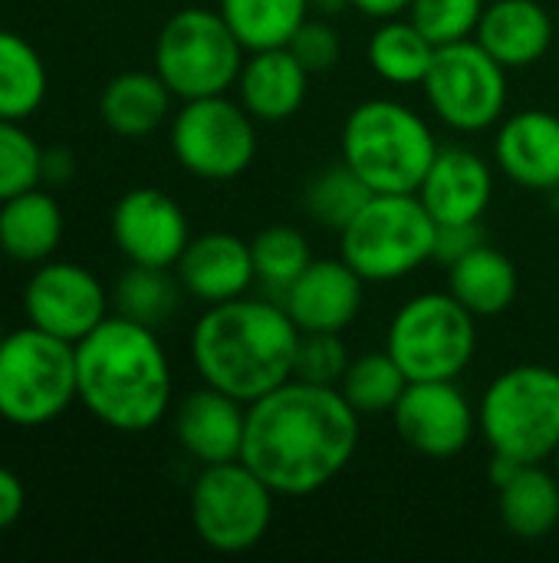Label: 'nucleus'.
I'll list each match as a JSON object with an SVG mask.
<instances>
[{
  "label": "nucleus",
  "mask_w": 559,
  "mask_h": 563,
  "mask_svg": "<svg viewBox=\"0 0 559 563\" xmlns=\"http://www.w3.org/2000/svg\"><path fill=\"white\" fill-rule=\"evenodd\" d=\"M359 449V412L336 386L287 379L247 406L244 452L280 498H310L336 482Z\"/></svg>",
  "instance_id": "obj_1"
},
{
  "label": "nucleus",
  "mask_w": 559,
  "mask_h": 563,
  "mask_svg": "<svg viewBox=\"0 0 559 563\" xmlns=\"http://www.w3.org/2000/svg\"><path fill=\"white\" fill-rule=\"evenodd\" d=\"M300 336L283 303L244 294L201 313L191 330V360L204 386L250 406L293 379Z\"/></svg>",
  "instance_id": "obj_2"
},
{
  "label": "nucleus",
  "mask_w": 559,
  "mask_h": 563,
  "mask_svg": "<svg viewBox=\"0 0 559 563\" xmlns=\"http://www.w3.org/2000/svg\"><path fill=\"white\" fill-rule=\"evenodd\" d=\"M79 402L115 432H148L171 406V366L158 333L125 317H105L76 343Z\"/></svg>",
  "instance_id": "obj_3"
},
{
  "label": "nucleus",
  "mask_w": 559,
  "mask_h": 563,
  "mask_svg": "<svg viewBox=\"0 0 559 563\" xmlns=\"http://www.w3.org/2000/svg\"><path fill=\"white\" fill-rule=\"evenodd\" d=\"M438 142L432 125L395 99H366L343 122V162L376 195H418Z\"/></svg>",
  "instance_id": "obj_4"
},
{
  "label": "nucleus",
  "mask_w": 559,
  "mask_h": 563,
  "mask_svg": "<svg viewBox=\"0 0 559 563\" xmlns=\"http://www.w3.org/2000/svg\"><path fill=\"white\" fill-rule=\"evenodd\" d=\"M478 429L494 455L547 465L559 445V373L524 363L501 373L481 396Z\"/></svg>",
  "instance_id": "obj_5"
},
{
  "label": "nucleus",
  "mask_w": 559,
  "mask_h": 563,
  "mask_svg": "<svg viewBox=\"0 0 559 563\" xmlns=\"http://www.w3.org/2000/svg\"><path fill=\"white\" fill-rule=\"evenodd\" d=\"M438 221L418 195H372L339 231V257L366 284H392L435 261Z\"/></svg>",
  "instance_id": "obj_6"
},
{
  "label": "nucleus",
  "mask_w": 559,
  "mask_h": 563,
  "mask_svg": "<svg viewBox=\"0 0 559 563\" xmlns=\"http://www.w3.org/2000/svg\"><path fill=\"white\" fill-rule=\"evenodd\" d=\"M79 399L76 346L36 327L0 340V419L20 429L59 419Z\"/></svg>",
  "instance_id": "obj_7"
},
{
  "label": "nucleus",
  "mask_w": 559,
  "mask_h": 563,
  "mask_svg": "<svg viewBox=\"0 0 559 563\" xmlns=\"http://www.w3.org/2000/svg\"><path fill=\"white\" fill-rule=\"evenodd\" d=\"M244 53L221 10L188 7L165 20L155 40V73L175 99L224 96L237 86Z\"/></svg>",
  "instance_id": "obj_8"
},
{
  "label": "nucleus",
  "mask_w": 559,
  "mask_h": 563,
  "mask_svg": "<svg viewBox=\"0 0 559 563\" xmlns=\"http://www.w3.org/2000/svg\"><path fill=\"white\" fill-rule=\"evenodd\" d=\"M474 320L478 317L455 300L451 290L418 294L392 317L385 350L402 366L409 383L458 379L478 350Z\"/></svg>",
  "instance_id": "obj_9"
},
{
  "label": "nucleus",
  "mask_w": 559,
  "mask_h": 563,
  "mask_svg": "<svg viewBox=\"0 0 559 563\" xmlns=\"http://www.w3.org/2000/svg\"><path fill=\"white\" fill-rule=\"evenodd\" d=\"M273 498L264 478L241 459L201 465L191 485L194 534L217 554H244L267 538Z\"/></svg>",
  "instance_id": "obj_10"
},
{
  "label": "nucleus",
  "mask_w": 559,
  "mask_h": 563,
  "mask_svg": "<svg viewBox=\"0 0 559 563\" xmlns=\"http://www.w3.org/2000/svg\"><path fill=\"white\" fill-rule=\"evenodd\" d=\"M257 119L241 99L201 96L185 99L171 119V152L178 165L204 181L241 178L257 155Z\"/></svg>",
  "instance_id": "obj_11"
},
{
  "label": "nucleus",
  "mask_w": 559,
  "mask_h": 563,
  "mask_svg": "<svg viewBox=\"0 0 559 563\" xmlns=\"http://www.w3.org/2000/svg\"><path fill=\"white\" fill-rule=\"evenodd\" d=\"M422 86L432 112L455 132H484L507 106V69L478 40L438 46Z\"/></svg>",
  "instance_id": "obj_12"
},
{
  "label": "nucleus",
  "mask_w": 559,
  "mask_h": 563,
  "mask_svg": "<svg viewBox=\"0 0 559 563\" xmlns=\"http://www.w3.org/2000/svg\"><path fill=\"white\" fill-rule=\"evenodd\" d=\"M23 310L30 327L76 346L109 317V297L92 271L66 261H43L26 284Z\"/></svg>",
  "instance_id": "obj_13"
},
{
  "label": "nucleus",
  "mask_w": 559,
  "mask_h": 563,
  "mask_svg": "<svg viewBox=\"0 0 559 563\" xmlns=\"http://www.w3.org/2000/svg\"><path fill=\"white\" fill-rule=\"evenodd\" d=\"M399 439L422 459H455L461 455L478 429V412L455 379L409 383L392 409Z\"/></svg>",
  "instance_id": "obj_14"
},
{
  "label": "nucleus",
  "mask_w": 559,
  "mask_h": 563,
  "mask_svg": "<svg viewBox=\"0 0 559 563\" xmlns=\"http://www.w3.org/2000/svg\"><path fill=\"white\" fill-rule=\"evenodd\" d=\"M112 241L128 264L175 267L191 231L181 205L161 188H132L112 208Z\"/></svg>",
  "instance_id": "obj_15"
},
{
  "label": "nucleus",
  "mask_w": 559,
  "mask_h": 563,
  "mask_svg": "<svg viewBox=\"0 0 559 563\" xmlns=\"http://www.w3.org/2000/svg\"><path fill=\"white\" fill-rule=\"evenodd\" d=\"M362 290L366 280L343 257H323L310 261L280 303L300 333H343L362 310Z\"/></svg>",
  "instance_id": "obj_16"
},
{
  "label": "nucleus",
  "mask_w": 559,
  "mask_h": 563,
  "mask_svg": "<svg viewBox=\"0 0 559 563\" xmlns=\"http://www.w3.org/2000/svg\"><path fill=\"white\" fill-rule=\"evenodd\" d=\"M175 274L185 294L201 300L204 307L244 297L250 284H257L250 241L227 234V231L191 238L185 254L175 264Z\"/></svg>",
  "instance_id": "obj_17"
},
{
  "label": "nucleus",
  "mask_w": 559,
  "mask_h": 563,
  "mask_svg": "<svg viewBox=\"0 0 559 563\" xmlns=\"http://www.w3.org/2000/svg\"><path fill=\"white\" fill-rule=\"evenodd\" d=\"M247 406L214 386H201L188 393L175 409V435L178 445L198 465L237 462L244 452Z\"/></svg>",
  "instance_id": "obj_18"
},
{
  "label": "nucleus",
  "mask_w": 559,
  "mask_h": 563,
  "mask_svg": "<svg viewBox=\"0 0 559 563\" xmlns=\"http://www.w3.org/2000/svg\"><path fill=\"white\" fill-rule=\"evenodd\" d=\"M497 168L521 188L559 191V115L524 109L501 122L494 139Z\"/></svg>",
  "instance_id": "obj_19"
},
{
  "label": "nucleus",
  "mask_w": 559,
  "mask_h": 563,
  "mask_svg": "<svg viewBox=\"0 0 559 563\" xmlns=\"http://www.w3.org/2000/svg\"><path fill=\"white\" fill-rule=\"evenodd\" d=\"M418 198L438 224L481 221L494 198L491 165L471 148H438Z\"/></svg>",
  "instance_id": "obj_20"
},
{
  "label": "nucleus",
  "mask_w": 559,
  "mask_h": 563,
  "mask_svg": "<svg viewBox=\"0 0 559 563\" xmlns=\"http://www.w3.org/2000/svg\"><path fill=\"white\" fill-rule=\"evenodd\" d=\"M310 92V73L287 49H257L244 59L237 76V99L257 122H287L293 119Z\"/></svg>",
  "instance_id": "obj_21"
},
{
  "label": "nucleus",
  "mask_w": 559,
  "mask_h": 563,
  "mask_svg": "<svg viewBox=\"0 0 559 563\" xmlns=\"http://www.w3.org/2000/svg\"><path fill=\"white\" fill-rule=\"evenodd\" d=\"M474 40L504 69H527L547 56L554 16L540 0H494L484 7Z\"/></svg>",
  "instance_id": "obj_22"
},
{
  "label": "nucleus",
  "mask_w": 559,
  "mask_h": 563,
  "mask_svg": "<svg viewBox=\"0 0 559 563\" xmlns=\"http://www.w3.org/2000/svg\"><path fill=\"white\" fill-rule=\"evenodd\" d=\"M63 241V208L40 185L0 201V251L20 264H43Z\"/></svg>",
  "instance_id": "obj_23"
},
{
  "label": "nucleus",
  "mask_w": 559,
  "mask_h": 563,
  "mask_svg": "<svg viewBox=\"0 0 559 563\" xmlns=\"http://www.w3.org/2000/svg\"><path fill=\"white\" fill-rule=\"evenodd\" d=\"M171 99L175 92L158 73L132 69L105 82L99 96V115L109 132L122 139H145L171 115Z\"/></svg>",
  "instance_id": "obj_24"
},
{
  "label": "nucleus",
  "mask_w": 559,
  "mask_h": 563,
  "mask_svg": "<svg viewBox=\"0 0 559 563\" xmlns=\"http://www.w3.org/2000/svg\"><path fill=\"white\" fill-rule=\"evenodd\" d=\"M501 525L517 541H544L559 525V478L544 465H521L497 485Z\"/></svg>",
  "instance_id": "obj_25"
},
{
  "label": "nucleus",
  "mask_w": 559,
  "mask_h": 563,
  "mask_svg": "<svg viewBox=\"0 0 559 563\" xmlns=\"http://www.w3.org/2000/svg\"><path fill=\"white\" fill-rule=\"evenodd\" d=\"M448 290L474 317H497L517 300L521 277H517L514 261L484 241L471 254H465L461 261L451 264Z\"/></svg>",
  "instance_id": "obj_26"
},
{
  "label": "nucleus",
  "mask_w": 559,
  "mask_h": 563,
  "mask_svg": "<svg viewBox=\"0 0 559 563\" xmlns=\"http://www.w3.org/2000/svg\"><path fill=\"white\" fill-rule=\"evenodd\" d=\"M435 53L438 46L409 16L379 20V30L369 40V66L392 86H422Z\"/></svg>",
  "instance_id": "obj_27"
},
{
  "label": "nucleus",
  "mask_w": 559,
  "mask_h": 563,
  "mask_svg": "<svg viewBox=\"0 0 559 563\" xmlns=\"http://www.w3.org/2000/svg\"><path fill=\"white\" fill-rule=\"evenodd\" d=\"M221 16L247 53L287 46L310 16V0H221Z\"/></svg>",
  "instance_id": "obj_28"
},
{
  "label": "nucleus",
  "mask_w": 559,
  "mask_h": 563,
  "mask_svg": "<svg viewBox=\"0 0 559 563\" xmlns=\"http://www.w3.org/2000/svg\"><path fill=\"white\" fill-rule=\"evenodd\" d=\"M46 99V66L30 40L0 30V119L23 122Z\"/></svg>",
  "instance_id": "obj_29"
},
{
  "label": "nucleus",
  "mask_w": 559,
  "mask_h": 563,
  "mask_svg": "<svg viewBox=\"0 0 559 563\" xmlns=\"http://www.w3.org/2000/svg\"><path fill=\"white\" fill-rule=\"evenodd\" d=\"M181 294H185V287H181L175 267L128 264V271L115 284L112 303H115L119 317L158 330L161 323H168L175 317Z\"/></svg>",
  "instance_id": "obj_30"
},
{
  "label": "nucleus",
  "mask_w": 559,
  "mask_h": 563,
  "mask_svg": "<svg viewBox=\"0 0 559 563\" xmlns=\"http://www.w3.org/2000/svg\"><path fill=\"white\" fill-rule=\"evenodd\" d=\"M405 386H409V376L389 356V350H372V353L349 360V369L336 389L359 412V419H366V416H392Z\"/></svg>",
  "instance_id": "obj_31"
},
{
  "label": "nucleus",
  "mask_w": 559,
  "mask_h": 563,
  "mask_svg": "<svg viewBox=\"0 0 559 563\" xmlns=\"http://www.w3.org/2000/svg\"><path fill=\"white\" fill-rule=\"evenodd\" d=\"M376 191L359 178V172L346 162L326 165L320 175L310 178L303 205L313 221H320L329 231H343L372 198Z\"/></svg>",
  "instance_id": "obj_32"
},
{
  "label": "nucleus",
  "mask_w": 559,
  "mask_h": 563,
  "mask_svg": "<svg viewBox=\"0 0 559 563\" xmlns=\"http://www.w3.org/2000/svg\"><path fill=\"white\" fill-rule=\"evenodd\" d=\"M254 271H257V284H264L270 294L283 297L290 290V284L310 267L313 254H310V241L287 224H273L264 228L254 241Z\"/></svg>",
  "instance_id": "obj_33"
},
{
  "label": "nucleus",
  "mask_w": 559,
  "mask_h": 563,
  "mask_svg": "<svg viewBox=\"0 0 559 563\" xmlns=\"http://www.w3.org/2000/svg\"><path fill=\"white\" fill-rule=\"evenodd\" d=\"M43 181V148L13 119H0V201Z\"/></svg>",
  "instance_id": "obj_34"
},
{
  "label": "nucleus",
  "mask_w": 559,
  "mask_h": 563,
  "mask_svg": "<svg viewBox=\"0 0 559 563\" xmlns=\"http://www.w3.org/2000/svg\"><path fill=\"white\" fill-rule=\"evenodd\" d=\"M484 7H488L484 0H412L409 20L435 46H448V43L474 40Z\"/></svg>",
  "instance_id": "obj_35"
},
{
  "label": "nucleus",
  "mask_w": 559,
  "mask_h": 563,
  "mask_svg": "<svg viewBox=\"0 0 559 563\" xmlns=\"http://www.w3.org/2000/svg\"><path fill=\"white\" fill-rule=\"evenodd\" d=\"M349 369V350L343 333H303L293 376L316 386H339Z\"/></svg>",
  "instance_id": "obj_36"
},
{
  "label": "nucleus",
  "mask_w": 559,
  "mask_h": 563,
  "mask_svg": "<svg viewBox=\"0 0 559 563\" xmlns=\"http://www.w3.org/2000/svg\"><path fill=\"white\" fill-rule=\"evenodd\" d=\"M287 49L303 63V69L310 76L316 73H329L339 56H343V40L339 30L329 20H303V26L293 33V40L287 43Z\"/></svg>",
  "instance_id": "obj_37"
},
{
  "label": "nucleus",
  "mask_w": 559,
  "mask_h": 563,
  "mask_svg": "<svg viewBox=\"0 0 559 563\" xmlns=\"http://www.w3.org/2000/svg\"><path fill=\"white\" fill-rule=\"evenodd\" d=\"M478 244H484V231H481V221H471V224H438V234H435V261L441 264H455L461 261L465 254H471Z\"/></svg>",
  "instance_id": "obj_38"
},
{
  "label": "nucleus",
  "mask_w": 559,
  "mask_h": 563,
  "mask_svg": "<svg viewBox=\"0 0 559 563\" xmlns=\"http://www.w3.org/2000/svg\"><path fill=\"white\" fill-rule=\"evenodd\" d=\"M23 501H26L23 482H20L10 468L0 465V534H3L10 525H16V518L23 515Z\"/></svg>",
  "instance_id": "obj_39"
},
{
  "label": "nucleus",
  "mask_w": 559,
  "mask_h": 563,
  "mask_svg": "<svg viewBox=\"0 0 559 563\" xmlns=\"http://www.w3.org/2000/svg\"><path fill=\"white\" fill-rule=\"evenodd\" d=\"M349 7L359 10L369 20H392V16L409 13L412 0H349Z\"/></svg>",
  "instance_id": "obj_40"
},
{
  "label": "nucleus",
  "mask_w": 559,
  "mask_h": 563,
  "mask_svg": "<svg viewBox=\"0 0 559 563\" xmlns=\"http://www.w3.org/2000/svg\"><path fill=\"white\" fill-rule=\"evenodd\" d=\"M72 175V155L63 148L43 152V181H66Z\"/></svg>",
  "instance_id": "obj_41"
},
{
  "label": "nucleus",
  "mask_w": 559,
  "mask_h": 563,
  "mask_svg": "<svg viewBox=\"0 0 559 563\" xmlns=\"http://www.w3.org/2000/svg\"><path fill=\"white\" fill-rule=\"evenodd\" d=\"M550 462H554V472H557V478H559V445H557V452H554V459H550Z\"/></svg>",
  "instance_id": "obj_42"
}]
</instances>
